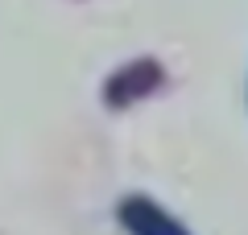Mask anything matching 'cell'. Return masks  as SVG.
I'll list each match as a JSON object with an SVG mask.
<instances>
[{"instance_id":"obj_1","label":"cell","mask_w":248,"mask_h":235,"mask_svg":"<svg viewBox=\"0 0 248 235\" xmlns=\"http://www.w3.org/2000/svg\"><path fill=\"white\" fill-rule=\"evenodd\" d=\"M116 223H120L124 235H190L182 219L174 210H166L161 202H153L149 194H128V198H120Z\"/></svg>"}]
</instances>
